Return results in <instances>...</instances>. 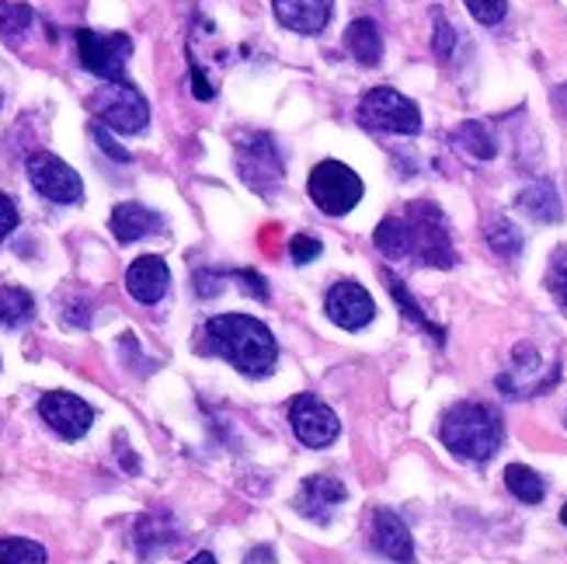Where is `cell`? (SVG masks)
<instances>
[{"instance_id": "6da1fadb", "label": "cell", "mask_w": 567, "mask_h": 564, "mask_svg": "<svg viewBox=\"0 0 567 564\" xmlns=\"http://www.w3.org/2000/svg\"><path fill=\"white\" fill-rule=\"evenodd\" d=\"M202 352L220 355L230 366L244 376H268L279 363V342L276 334L268 331L251 313H220V318H209L202 328Z\"/></svg>"}, {"instance_id": "7a4b0ae2", "label": "cell", "mask_w": 567, "mask_h": 564, "mask_svg": "<svg viewBox=\"0 0 567 564\" xmlns=\"http://www.w3.org/2000/svg\"><path fill=\"white\" fill-rule=\"evenodd\" d=\"M438 439H443L446 450H453L456 456L474 460V464H485V460H491L501 450L505 425H501V414L491 405L459 401L443 414Z\"/></svg>"}, {"instance_id": "3957f363", "label": "cell", "mask_w": 567, "mask_h": 564, "mask_svg": "<svg viewBox=\"0 0 567 564\" xmlns=\"http://www.w3.org/2000/svg\"><path fill=\"white\" fill-rule=\"evenodd\" d=\"M88 109L101 125H109V130L122 136L143 133L151 125V101L130 80H104L88 98Z\"/></svg>"}, {"instance_id": "277c9868", "label": "cell", "mask_w": 567, "mask_h": 564, "mask_svg": "<svg viewBox=\"0 0 567 564\" xmlns=\"http://www.w3.org/2000/svg\"><path fill=\"white\" fill-rule=\"evenodd\" d=\"M408 226H411V251L422 265L432 268H453L456 265V247L449 237L446 213L435 202L418 199L408 206Z\"/></svg>"}, {"instance_id": "5b68a950", "label": "cell", "mask_w": 567, "mask_h": 564, "mask_svg": "<svg viewBox=\"0 0 567 564\" xmlns=\"http://www.w3.org/2000/svg\"><path fill=\"white\" fill-rule=\"evenodd\" d=\"M307 192L313 199V206L327 217H345L352 213L363 199V178L352 172L342 161H321L307 178Z\"/></svg>"}, {"instance_id": "8992f818", "label": "cell", "mask_w": 567, "mask_h": 564, "mask_svg": "<svg viewBox=\"0 0 567 564\" xmlns=\"http://www.w3.org/2000/svg\"><path fill=\"white\" fill-rule=\"evenodd\" d=\"M359 119L363 125L376 133H397V136H414L422 130V109L401 91L393 88H373L359 101Z\"/></svg>"}, {"instance_id": "52a82bcc", "label": "cell", "mask_w": 567, "mask_h": 564, "mask_svg": "<svg viewBox=\"0 0 567 564\" xmlns=\"http://www.w3.org/2000/svg\"><path fill=\"white\" fill-rule=\"evenodd\" d=\"M237 175L258 196H276L282 185V154L268 133H247L237 140Z\"/></svg>"}, {"instance_id": "ba28073f", "label": "cell", "mask_w": 567, "mask_h": 564, "mask_svg": "<svg viewBox=\"0 0 567 564\" xmlns=\"http://www.w3.org/2000/svg\"><path fill=\"white\" fill-rule=\"evenodd\" d=\"M80 67L101 80H125V59L133 56V38L125 32L77 29Z\"/></svg>"}, {"instance_id": "9c48e42d", "label": "cell", "mask_w": 567, "mask_h": 564, "mask_svg": "<svg viewBox=\"0 0 567 564\" xmlns=\"http://www.w3.org/2000/svg\"><path fill=\"white\" fill-rule=\"evenodd\" d=\"M25 172H29V181H32V188H35L42 199H49L56 206H77L84 199V181H80V175L74 172L67 161L49 154V151L29 154Z\"/></svg>"}, {"instance_id": "30bf717a", "label": "cell", "mask_w": 567, "mask_h": 564, "mask_svg": "<svg viewBox=\"0 0 567 564\" xmlns=\"http://www.w3.org/2000/svg\"><path fill=\"white\" fill-rule=\"evenodd\" d=\"M289 425L307 450H324L342 432L338 414L313 394H297V401L289 405Z\"/></svg>"}, {"instance_id": "8fae6325", "label": "cell", "mask_w": 567, "mask_h": 564, "mask_svg": "<svg viewBox=\"0 0 567 564\" xmlns=\"http://www.w3.org/2000/svg\"><path fill=\"white\" fill-rule=\"evenodd\" d=\"M38 414L59 439H84L88 429L94 425V408L84 401V397L70 394V390H49L38 397Z\"/></svg>"}, {"instance_id": "7c38bea8", "label": "cell", "mask_w": 567, "mask_h": 564, "mask_svg": "<svg viewBox=\"0 0 567 564\" xmlns=\"http://www.w3.org/2000/svg\"><path fill=\"white\" fill-rule=\"evenodd\" d=\"M324 313L345 331H363L376 318V303L366 292V286H359L355 279H342V283H334L327 289Z\"/></svg>"}, {"instance_id": "4fadbf2b", "label": "cell", "mask_w": 567, "mask_h": 564, "mask_svg": "<svg viewBox=\"0 0 567 564\" xmlns=\"http://www.w3.org/2000/svg\"><path fill=\"white\" fill-rule=\"evenodd\" d=\"M348 498V488L342 485L338 477L331 474H310L300 491H297V512L307 516L310 522H331L334 512L342 509V501Z\"/></svg>"}, {"instance_id": "5bb4252c", "label": "cell", "mask_w": 567, "mask_h": 564, "mask_svg": "<svg viewBox=\"0 0 567 564\" xmlns=\"http://www.w3.org/2000/svg\"><path fill=\"white\" fill-rule=\"evenodd\" d=\"M167 286H171V268H167L160 255H143L125 268V292H130L136 303L151 307L164 300Z\"/></svg>"}, {"instance_id": "9a60e30c", "label": "cell", "mask_w": 567, "mask_h": 564, "mask_svg": "<svg viewBox=\"0 0 567 564\" xmlns=\"http://www.w3.org/2000/svg\"><path fill=\"white\" fill-rule=\"evenodd\" d=\"M373 548L393 564H411L414 561L411 530L393 509H376L373 512Z\"/></svg>"}, {"instance_id": "2e32d148", "label": "cell", "mask_w": 567, "mask_h": 564, "mask_svg": "<svg viewBox=\"0 0 567 564\" xmlns=\"http://www.w3.org/2000/svg\"><path fill=\"white\" fill-rule=\"evenodd\" d=\"M279 25L300 35H318L327 29L334 0H271Z\"/></svg>"}, {"instance_id": "e0dca14e", "label": "cell", "mask_w": 567, "mask_h": 564, "mask_svg": "<svg viewBox=\"0 0 567 564\" xmlns=\"http://www.w3.org/2000/svg\"><path fill=\"white\" fill-rule=\"evenodd\" d=\"M109 226H112V237L119 244H136L143 237L157 234V230H164V217L154 213V209L143 206V202H119L112 209Z\"/></svg>"}, {"instance_id": "ac0fdd59", "label": "cell", "mask_w": 567, "mask_h": 564, "mask_svg": "<svg viewBox=\"0 0 567 564\" xmlns=\"http://www.w3.org/2000/svg\"><path fill=\"white\" fill-rule=\"evenodd\" d=\"M133 543H136V554L143 561H154L167 548H175V543H178V522H175V516L171 512H146V516H140Z\"/></svg>"}, {"instance_id": "d6986e66", "label": "cell", "mask_w": 567, "mask_h": 564, "mask_svg": "<svg viewBox=\"0 0 567 564\" xmlns=\"http://www.w3.org/2000/svg\"><path fill=\"white\" fill-rule=\"evenodd\" d=\"M515 206L526 213L530 220L536 223H557L564 217V206H560V196H557V188L551 181H533L526 185L519 192Z\"/></svg>"}, {"instance_id": "ffe728a7", "label": "cell", "mask_w": 567, "mask_h": 564, "mask_svg": "<svg viewBox=\"0 0 567 564\" xmlns=\"http://www.w3.org/2000/svg\"><path fill=\"white\" fill-rule=\"evenodd\" d=\"M345 46L348 53L363 63V67H376L383 59V35L380 25L373 18H355L352 25L345 29Z\"/></svg>"}, {"instance_id": "44dd1931", "label": "cell", "mask_w": 567, "mask_h": 564, "mask_svg": "<svg viewBox=\"0 0 567 564\" xmlns=\"http://www.w3.org/2000/svg\"><path fill=\"white\" fill-rule=\"evenodd\" d=\"M453 146H456V151H464L467 157H474V161H491L498 154V143L491 136V130H488L485 122H474V119L456 125V130H453Z\"/></svg>"}, {"instance_id": "7402d4cb", "label": "cell", "mask_w": 567, "mask_h": 564, "mask_svg": "<svg viewBox=\"0 0 567 564\" xmlns=\"http://www.w3.org/2000/svg\"><path fill=\"white\" fill-rule=\"evenodd\" d=\"M35 318V297L21 286H0V324L25 328Z\"/></svg>"}, {"instance_id": "603a6c76", "label": "cell", "mask_w": 567, "mask_h": 564, "mask_svg": "<svg viewBox=\"0 0 567 564\" xmlns=\"http://www.w3.org/2000/svg\"><path fill=\"white\" fill-rule=\"evenodd\" d=\"M505 485L509 491L519 498V501H526V506H540L543 495H547V480H543L533 467L526 464H509L505 467Z\"/></svg>"}, {"instance_id": "cb8c5ba5", "label": "cell", "mask_w": 567, "mask_h": 564, "mask_svg": "<svg viewBox=\"0 0 567 564\" xmlns=\"http://www.w3.org/2000/svg\"><path fill=\"white\" fill-rule=\"evenodd\" d=\"M373 241L387 258H408L411 255V226L401 217H387L380 226H376Z\"/></svg>"}, {"instance_id": "d4e9b609", "label": "cell", "mask_w": 567, "mask_h": 564, "mask_svg": "<svg viewBox=\"0 0 567 564\" xmlns=\"http://www.w3.org/2000/svg\"><path fill=\"white\" fill-rule=\"evenodd\" d=\"M35 11L25 0H0V38L4 42H21L32 29Z\"/></svg>"}, {"instance_id": "484cf974", "label": "cell", "mask_w": 567, "mask_h": 564, "mask_svg": "<svg viewBox=\"0 0 567 564\" xmlns=\"http://www.w3.org/2000/svg\"><path fill=\"white\" fill-rule=\"evenodd\" d=\"M485 241L488 247L494 251V255L501 258H515L519 251H522V234H519V226L505 217H491L485 223Z\"/></svg>"}, {"instance_id": "4316f807", "label": "cell", "mask_w": 567, "mask_h": 564, "mask_svg": "<svg viewBox=\"0 0 567 564\" xmlns=\"http://www.w3.org/2000/svg\"><path fill=\"white\" fill-rule=\"evenodd\" d=\"M387 286H390V292H393V300H397V307H401V313H404V318H411L418 328H425L429 334H432V339L438 342V345H443L446 342V331L443 328H435L429 318H425V310L422 307H418V300L411 297V292L404 289V283L401 279H397V276H387Z\"/></svg>"}, {"instance_id": "83f0119b", "label": "cell", "mask_w": 567, "mask_h": 564, "mask_svg": "<svg viewBox=\"0 0 567 564\" xmlns=\"http://www.w3.org/2000/svg\"><path fill=\"white\" fill-rule=\"evenodd\" d=\"M49 554L42 543L29 537H4L0 540V564H46Z\"/></svg>"}, {"instance_id": "f1b7e54d", "label": "cell", "mask_w": 567, "mask_h": 564, "mask_svg": "<svg viewBox=\"0 0 567 564\" xmlns=\"http://www.w3.org/2000/svg\"><path fill=\"white\" fill-rule=\"evenodd\" d=\"M547 289L554 292V300L567 310V244H560L551 258L547 268Z\"/></svg>"}, {"instance_id": "f546056e", "label": "cell", "mask_w": 567, "mask_h": 564, "mask_svg": "<svg viewBox=\"0 0 567 564\" xmlns=\"http://www.w3.org/2000/svg\"><path fill=\"white\" fill-rule=\"evenodd\" d=\"M63 324L67 328H91V318H94V303L88 297H80V292H74V297L63 300Z\"/></svg>"}, {"instance_id": "4dcf8cb0", "label": "cell", "mask_w": 567, "mask_h": 564, "mask_svg": "<svg viewBox=\"0 0 567 564\" xmlns=\"http://www.w3.org/2000/svg\"><path fill=\"white\" fill-rule=\"evenodd\" d=\"M432 49L438 59H449L456 49V29L449 25V18L443 11H435V35H432Z\"/></svg>"}, {"instance_id": "1f68e13d", "label": "cell", "mask_w": 567, "mask_h": 564, "mask_svg": "<svg viewBox=\"0 0 567 564\" xmlns=\"http://www.w3.org/2000/svg\"><path fill=\"white\" fill-rule=\"evenodd\" d=\"M464 4L480 25H498V21L509 14V0H464Z\"/></svg>"}, {"instance_id": "d6a6232c", "label": "cell", "mask_w": 567, "mask_h": 564, "mask_svg": "<svg viewBox=\"0 0 567 564\" xmlns=\"http://www.w3.org/2000/svg\"><path fill=\"white\" fill-rule=\"evenodd\" d=\"M321 251H324V247H321V241H318V237L297 234V237L289 241V258L297 262V265H310L313 258L321 255Z\"/></svg>"}, {"instance_id": "836d02e7", "label": "cell", "mask_w": 567, "mask_h": 564, "mask_svg": "<svg viewBox=\"0 0 567 564\" xmlns=\"http://www.w3.org/2000/svg\"><path fill=\"white\" fill-rule=\"evenodd\" d=\"M91 136H94V143H98V146H101V151H104V154H109L112 161H119V164H130V161H133V154H130V151H125V146H119V143H115V140H112L109 133H104V130H101V125H98V122L91 125Z\"/></svg>"}, {"instance_id": "e575fe53", "label": "cell", "mask_w": 567, "mask_h": 564, "mask_svg": "<svg viewBox=\"0 0 567 564\" xmlns=\"http://www.w3.org/2000/svg\"><path fill=\"white\" fill-rule=\"evenodd\" d=\"M223 272H213V268H205V272H196V292L202 300H209V297H216V292L223 289Z\"/></svg>"}, {"instance_id": "d590c367", "label": "cell", "mask_w": 567, "mask_h": 564, "mask_svg": "<svg viewBox=\"0 0 567 564\" xmlns=\"http://www.w3.org/2000/svg\"><path fill=\"white\" fill-rule=\"evenodd\" d=\"M18 226V206L11 202V196L0 192V241H8Z\"/></svg>"}, {"instance_id": "8d00e7d4", "label": "cell", "mask_w": 567, "mask_h": 564, "mask_svg": "<svg viewBox=\"0 0 567 564\" xmlns=\"http://www.w3.org/2000/svg\"><path fill=\"white\" fill-rule=\"evenodd\" d=\"M192 95H196L199 101H213V98H216L213 80H209V77L202 74L199 63H192Z\"/></svg>"}, {"instance_id": "74e56055", "label": "cell", "mask_w": 567, "mask_h": 564, "mask_svg": "<svg viewBox=\"0 0 567 564\" xmlns=\"http://www.w3.org/2000/svg\"><path fill=\"white\" fill-rule=\"evenodd\" d=\"M115 453H119V464H122V471L125 474H140V460L133 456V450L125 446V439L122 435H115Z\"/></svg>"}, {"instance_id": "f35d334b", "label": "cell", "mask_w": 567, "mask_h": 564, "mask_svg": "<svg viewBox=\"0 0 567 564\" xmlns=\"http://www.w3.org/2000/svg\"><path fill=\"white\" fill-rule=\"evenodd\" d=\"M234 276L251 289V292H255V297L258 300H268V286L262 283V276H258V272H234Z\"/></svg>"}, {"instance_id": "ab89813d", "label": "cell", "mask_w": 567, "mask_h": 564, "mask_svg": "<svg viewBox=\"0 0 567 564\" xmlns=\"http://www.w3.org/2000/svg\"><path fill=\"white\" fill-rule=\"evenodd\" d=\"M244 564H276V554H271V548H251Z\"/></svg>"}, {"instance_id": "60d3db41", "label": "cell", "mask_w": 567, "mask_h": 564, "mask_svg": "<svg viewBox=\"0 0 567 564\" xmlns=\"http://www.w3.org/2000/svg\"><path fill=\"white\" fill-rule=\"evenodd\" d=\"M185 564H216V557L209 554V551H202V554H196L192 561H185Z\"/></svg>"}, {"instance_id": "b9f144b4", "label": "cell", "mask_w": 567, "mask_h": 564, "mask_svg": "<svg viewBox=\"0 0 567 564\" xmlns=\"http://www.w3.org/2000/svg\"><path fill=\"white\" fill-rule=\"evenodd\" d=\"M560 101H564V112H567V84H564V91H560Z\"/></svg>"}, {"instance_id": "7bdbcfd3", "label": "cell", "mask_w": 567, "mask_h": 564, "mask_svg": "<svg viewBox=\"0 0 567 564\" xmlns=\"http://www.w3.org/2000/svg\"><path fill=\"white\" fill-rule=\"evenodd\" d=\"M560 522H564V527H567V506L560 509Z\"/></svg>"}]
</instances>
